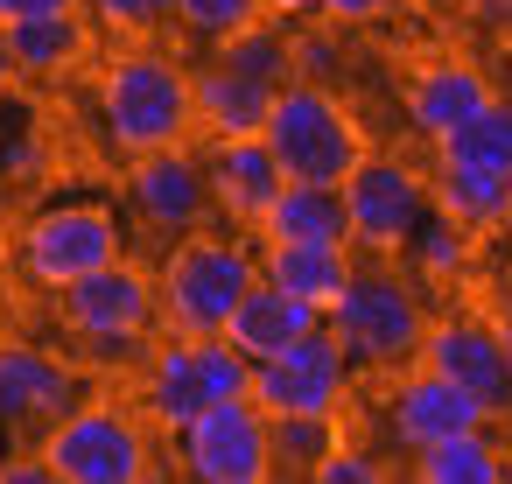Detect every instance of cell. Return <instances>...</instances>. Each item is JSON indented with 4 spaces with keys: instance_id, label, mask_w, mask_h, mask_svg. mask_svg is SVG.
<instances>
[{
    "instance_id": "cell-10",
    "label": "cell",
    "mask_w": 512,
    "mask_h": 484,
    "mask_svg": "<svg viewBox=\"0 0 512 484\" xmlns=\"http://www.w3.org/2000/svg\"><path fill=\"white\" fill-rule=\"evenodd\" d=\"M351 372H358L351 351L323 323V330H309L288 351H274V358L253 365V400L267 414H344L351 407Z\"/></svg>"
},
{
    "instance_id": "cell-42",
    "label": "cell",
    "mask_w": 512,
    "mask_h": 484,
    "mask_svg": "<svg viewBox=\"0 0 512 484\" xmlns=\"http://www.w3.org/2000/svg\"><path fill=\"white\" fill-rule=\"evenodd\" d=\"M8 15H15V0H0V22H8Z\"/></svg>"
},
{
    "instance_id": "cell-30",
    "label": "cell",
    "mask_w": 512,
    "mask_h": 484,
    "mask_svg": "<svg viewBox=\"0 0 512 484\" xmlns=\"http://www.w3.org/2000/svg\"><path fill=\"white\" fill-rule=\"evenodd\" d=\"M337 71H344V43H337V22H330V29H295V36H288V78L330 85Z\"/></svg>"
},
{
    "instance_id": "cell-26",
    "label": "cell",
    "mask_w": 512,
    "mask_h": 484,
    "mask_svg": "<svg viewBox=\"0 0 512 484\" xmlns=\"http://www.w3.org/2000/svg\"><path fill=\"white\" fill-rule=\"evenodd\" d=\"M407 260H414L421 281H463L470 260H477V232H463V225L442 218V211H428V218L414 225V239H407Z\"/></svg>"
},
{
    "instance_id": "cell-2",
    "label": "cell",
    "mask_w": 512,
    "mask_h": 484,
    "mask_svg": "<svg viewBox=\"0 0 512 484\" xmlns=\"http://www.w3.org/2000/svg\"><path fill=\"white\" fill-rule=\"evenodd\" d=\"M260 281V246L246 239H218V232H183L162 267H155V302H162V330L176 337H225L239 295Z\"/></svg>"
},
{
    "instance_id": "cell-11",
    "label": "cell",
    "mask_w": 512,
    "mask_h": 484,
    "mask_svg": "<svg viewBox=\"0 0 512 484\" xmlns=\"http://www.w3.org/2000/svg\"><path fill=\"white\" fill-rule=\"evenodd\" d=\"M127 211L162 232V239H183V232H204L211 225V176H204V155L190 148H155V155H134L127 162Z\"/></svg>"
},
{
    "instance_id": "cell-43",
    "label": "cell",
    "mask_w": 512,
    "mask_h": 484,
    "mask_svg": "<svg viewBox=\"0 0 512 484\" xmlns=\"http://www.w3.org/2000/svg\"><path fill=\"white\" fill-rule=\"evenodd\" d=\"M505 295H512V260H505Z\"/></svg>"
},
{
    "instance_id": "cell-38",
    "label": "cell",
    "mask_w": 512,
    "mask_h": 484,
    "mask_svg": "<svg viewBox=\"0 0 512 484\" xmlns=\"http://www.w3.org/2000/svg\"><path fill=\"white\" fill-rule=\"evenodd\" d=\"M15 85H22V78H15V64H8V43H0V99H8Z\"/></svg>"
},
{
    "instance_id": "cell-15",
    "label": "cell",
    "mask_w": 512,
    "mask_h": 484,
    "mask_svg": "<svg viewBox=\"0 0 512 484\" xmlns=\"http://www.w3.org/2000/svg\"><path fill=\"white\" fill-rule=\"evenodd\" d=\"M204 176H211V204H218V218L225 225H246V232H260V218H267V204L281 197V162H274V148L260 141V134H211V148H204Z\"/></svg>"
},
{
    "instance_id": "cell-17",
    "label": "cell",
    "mask_w": 512,
    "mask_h": 484,
    "mask_svg": "<svg viewBox=\"0 0 512 484\" xmlns=\"http://www.w3.org/2000/svg\"><path fill=\"white\" fill-rule=\"evenodd\" d=\"M498 92L484 85V71L477 64H463V57H435V64H421L414 78H407V127L435 148L449 127H463L470 113H484Z\"/></svg>"
},
{
    "instance_id": "cell-35",
    "label": "cell",
    "mask_w": 512,
    "mask_h": 484,
    "mask_svg": "<svg viewBox=\"0 0 512 484\" xmlns=\"http://www.w3.org/2000/svg\"><path fill=\"white\" fill-rule=\"evenodd\" d=\"M260 8H267L274 22H295V15H316V8H323V0H260Z\"/></svg>"
},
{
    "instance_id": "cell-27",
    "label": "cell",
    "mask_w": 512,
    "mask_h": 484,
    "mask_svg": "<svg viewBox=\"0 0 512 484\" xmlns=\"http://www.w3.org/2000/svg\"><path fill=\"white\" fill-rule=\"evenodd\" d=\"M274 421V470H316L337 442H344V428H337V414H267Z\"/></svg>"
},
{
    "instance_id": "cell-4",
    "label": "cell",
    "mask_w": 512,
    "mask_h": 484,
    "mask_svg": "<svg viewBox=\"0 0 512 484\" xmlns=\"http://www.w3.org/2000/svg\"><path fill=\"white\" fill-rule=\"evenodd\" d=\"M330 337L351 351V365H372V372H400L421 358V337H428V309L414 295V281H400L386 260L358 267L344 281V295L323 309Z\"/></svg>"
},
{
    "instance_id": "cell-3",
    "label": "cell",
    "mask_w": 512,
    "mask_h": 484,
    "mask_svg": "<svg viewBox=\"0 0 512 484\" xmlns=\"http://www.w3.org/2000/svg\"><path fill=\"white\" fill-rule=\"evenodd\" d=\"M260 141L274 148V162H281L288 183H344V176L372 155L358 113H351L330 85H309V78H288V85L274 92Z\"/></svg>"
},
{
    "instance_id": "cell-9",
    "label": "cell",
    "mask_w": 512,
    "mask_h": 484,
    "mask_svg": "<svg viewBox=\"0 0 512 484\" xmlns=\"http://www.w3.org/2000/svg\"><path fill=\"white\" fill-rule=\"evenodd\" d=\"M428 176L407 169L400 155H365L351 176H344V218H351V246L372 253V260H393L407 253L414 225L428 218Z\"/></svg>"
},
{
    "instance_id": "cell-14",
    "label": "cell",
    "mask_w": 512,
    "mask_h": 484,
    "mask_svg": "<svg viewBox=\"0 0 512 484\" xmlns=\"http://www.w3.org/2000/svg\"><path fill=\"white\" fill-rule=\"evenodd\" d=\"M491 414L456 386V379H442V372H428L421 358H414V372H400L393 379V393H386V428H393V442L414 456V449H428V442H449V435H463V428H484Z\"/></svg>"
},
{
    "instance_id": "cell-37",
    "label": "cell",
    "mask_w": 512,
    "mask_h": 484,
    "mask_svg": "<svg viewBox=\"0 0 512 484\" xmlns=\"http://www.w3.org/2000/svg\"><path fill=\"white\" fill-rule=\"evenodd\" d=\"M50 8H85V0H15V15H50Z\"/></svg>"
},
{
    "instance_id": "cell-8",
    "label": "cell",
    "mask_w": 512,
    "mask_h": 484,
    "mask_svg": "<svg viewBox=\"0 0 512 484\" xmlns=\"http://www.w3.org/2000/svg\"><path fill=\"white\" fill-rule=\"evenodd\" d=\"M57 323H64L78 344H92V351H134V344L162 323L155 274L113 260V267H99V274H85V281L57 288Z\"/></svg>"
},
{
    "instance_id": "cell-28",
    "label": "cell",
    "mask_w": 512,
    "mask_h": 484,
    "mask_svg": "<svg viewBox=\"0 0 512 484\" xmlns=\"http://www.w3.org/2000/svg\"><path fill=\"white\" fill-rule=\"evenodd\" d=\"M260 15H267L260 0H176L169 22H176L190 43H211V50H218V43H232L239 29H253Z\"/></svg>"
},
{
    "instance_id": "cell-24",
    "label": "cell",
    "mask_w": 512,
    "mask_h": 484,
    "mask_svg": "<svg viewBox=\"0 0 512 484\" xmlns=\"http://www.w3.org/2000/svg\"><path fill=\"white\" fill-rule=\"evenodd\" d=\"M414 477L421 484H505V449L484 428H463L449 442L414 449Z\"/></svg>"
},
{
    "instance_id": "cell-1",
    "label": "cell",
    "mask_w": 512,
    "mask_h": 484,
    "mask_svg": "<svg viewBox=\"0 0 512 484\" xmlns=\"http://www.w3.org/2000/svg\"><path fill=\"white\" fill-rule=\"evenodd\" d=\"M99 127L127 162L155 155V148H183L197 127L190 71L169 50H120L99 71Z\"/></svg>"
},
{
    "instance_id": "cell-18",
    "label": "cell",
    "mask_w": 512,
    "mask_h": 484,
    "mask_svg": "<svg viewBox=\"0 0 512 484\" xmlns=\"http://www.w3.org/2000/svg\"><path fill=\"white\" fill-rule=\"evenodd\" d=\"M204 407H211V386H204L197 337H176V330H169V337L148 351V365H141V414L176 435V428H190Z\"/></svg>"
},
{
    "instance_id": "cell-40",
    "label": "cell",
    "mask_w": 512,
    "mask_h": 484,
    "mask_svg": "<svg viewBox=\"0 0 512 484\" xmlns=\"http://www.w3.org/2000/svg\"><path fill=\"white\" fill-rule=\"evenodd\" d=\"M498 232H505V239H512V190H505V218H498Z\"/></svg>"
},
{
    "instance_id": "cell-12",
    "label": "cell",
    "mask_w": 512,
    "mask_h": 484,
    "mask_svg": "<svg viewBox=\"0 0 512 484\" xmlns=\"http://www.w3.org/2000/svg\"><path fill=\"white\" fill-rule=\"evenodd\" d=\"M421 365L428 372H442V379H456L491 421H505L512 414V358H505V344H498V330H491V316H428V337H421Z\"/></svg>"
},
{
    "instance_id": "cell-25",
    "label": "cell",
    "mask_w": 512,
    "mask_h": 484,
    "mask_svg": "<svg viewBox=\"0 0 512 484\" xmlns=\"http://www.w3.org/2000/svg\"><path fill=\"white\" fill-rule=\"evenodd\" d=\"M435 162H463V169H484V176L512 183V106L491 99L484 113H470L463 127H449L435 141Z\"/></svg>"
},
{
    "instance_id": "cell-33",
    "label": "cell",
    "mask_w": 512,
    "mask_h": 484,
    "mask_svg": "<svg viewBox=\"0 0 512 484\" xmlns=\"http://www.w3.org/2000/svg\"><path fill=\"white\" fill-rule=\"evenodd\" d=\"M393 8H400V0H323L316 15H330L337 29H365V22H386Z\"/></svg>"
},
{
    "instance_id": "cell-16",
    "label": "cell",
    "mask_w": 512,
    "mask_h": 484,
    "mask_svg": "<svg viewBox=\"0 0 512 484\" xmlns=\"http://www.w3.org/2000/svg\"><path fill=\"white\" fill-rule=\"evenodd\" d=\"M0 43H8L15 78L29 85H57L92 57V22L78 8H50V15H8L0 22Z\"/></svg>"
},
{
    "instance_id": "cell-41",
    "label": "cell",
    "mask_w": 512,
    "mask_h": 484,
    "mask_svg": "<svg viewBox=\"0 0 512 484\" xmlns=\"http://www.w3.org/2000/svg\"><path fill=\"white\" fill-rule=\"evenodd\" d=\"M0 309H8V267H0Z\"/></svg>"
},
{
    "instance_id": "cell-31",
    "label": "cell",
    "mask_w": 512,
    "mask_h": 484,
    "mask_svg": "<svg viewBox=\"0 0 512 484\" xmlns=\"http://www.w3.org/2000/svg\"><path fill=\"white\" fill-rule=\"evenodd\" d=\"M85 8L120 36H148V29H162L176 15V0H85Z\"/></svg>"
},
{
    "instance_id": "cell-7",
    "label": "cell",
    "mask_w": 512,
    "mask_h": 484,
    "mask_svg": "<svg viewBox=\"0 0 512 484\" xmlns=\"http://www.w3.org/2000/svg\"><path fill=\"white\" fill-rule=\"evenodd\" d=\"M183 477L197 484H267L274 477V421L253 393L211 400L190 428H176Z\"/></svg>"
},
{
    "instance_id": "cell-6",
    "label": "cell",
    "mask_w": 512,
    "mask_h": 484,
    "mask_svg": "<svg viewBox=\"0 0 512 484\" xmlns=\"http://www.w3.org/2000/svg\"><path fill=\"white\" fill-rule=\"evenodd\" d=\"M43 456H50L57 484H141L155 470L141 414H127L113 400H78L71 414H57L43 428Z\"/></svg>"
},
{
    "instance_id": "cell-36",
    "label": "cell",
    "mask_w": 512,
    "mask_h": 484,
    "mask_svg": "<svg viewBox=\"0 0 512 484\" xmlns=\"http://www.w3.org/2000/svg\"><path fill=\"white\" fill-rule=\"evenodd\" d=\"M491 330H498V344H505V358H512V295L491 302Z\"/></svg>"
},
{
    "instance_id": "cell-13",
    "label": "cell",
    "mask_w": 512,
    "mask_h": 484,
    "mask_svg": "<svg viewBox=\"0 0 512 484\" xmlns=\"http://www.w3.org/2000/svg\"><path fill=\"white\" fill-rule=\"evenodd\" d=\"M85 393L78 365L29 344V337H0V428H50L71 414Z\"/></svg>"
},
{
    "instance_id": "cell-39",
    "label": "cell",
    "mask_w": 512,
    "mask_h": 484,
    "mask_svg": "<svg viewBox=\"0 0 512 484\" xmlns=\"http://www.w3.org/2000/svg\"><path fill=\"white\" fill-rule=\"evenodd\" d=\"M484 8V22H512V0H477Z\"/></svg>"
},
{
    "instance_id": "cell-5",
    "label": "cell",
    "mask_w": 512,
    "mask_h": 484,
    "mask_svg": "<svg viewBox=\"0 0 512 484\" xmlns=\"http://www.w3.org/2000/svg\"><path fill=\"white\" fill-rule=\"evenodd\" d=\"M120 260V218L113 204H92V197H64V204H43L22 232H15V274L43 295L99 274Z\"/></svg>"
},
{
    "instance_id": "cell-22",
    "label": "cell",
    "mask_w": 512,
    "mask_h": 484,
    "mask_svg": "<svg viewBox=\"0 0 512 484\" xmlns=\"http://www.w3.org/2000/svg\"><path fill=\"white\" fill-rule=\"evenodd\" d=\"M253 239H337V246H351L344 183H281V197L267 204Z\"/></svg>"
},
{
    "instance_id": "cell-19",
    "label": "cell",
    "mask_w": 512,
    "mask_h": 484,
    "mask_svg": "<svg viewBox=\"0 0 512 484\" xmlns=\"http://www.w3.org/2000/svg\"><path fill=\"white\" fill-rule=\"evenodd\" d=\"M351 274H358V260L337 239H260V281H274L316 309H330Z\"/></svg>"
},
{
    "instance_id": "cell-29",
    "label": "cell",
    "mask_w": 512,
    "mask_h": 484,
    "mask_svg": "<svg viewBox=\"0 0 512 484\" xmlns=\"http://www.w3.org/2000/svg\"><path fill=\"white\" fill-rule=\"evenodd\" d=\"M218 57L232 71H253L267 85H288V29H274V15H260L253 29H239L232 43H218Z\"/></svg>"
},
{
    "instance_id": "cell-34",
    "label": "cell",
    "mask_w": 512,
    "mask_h": 484,
    "mask_svg": "<svg viewBox=\"0 0 512 484\" xmlns=\"http://www.w3.org/2000/svg\"><path fill=\"white\" fill-rule=\"evenodd\" d=\"M0 484H57V470H50L43 449L36 456H0Z\"/></svg>"
},
{
    "instance_id": "cell-21",
    "label": "cell",
    "mask_w": 512,
    "mask_h": 484,
    "mask_svg": "<svg viewBox=\"0 0 512 484\" xmlns=\"http://www.w3.org/2000/svg\"><path fill=\"white\" fill-rule=\"evenodd\" d=\"M274 92L281 85H267L253 71H232L225 57H211L204 71H190V99H197V127L204 134H260Z\"/></svg>"
},
{
    "instance_id": "cell-32",
    "label": "cell",
    "mask_w": 512,
    "mask_h": 484,
    "mask_svg": "<svg viewBox=\"0 0 512 484\" xmlns=\"http://www.w3.org/2000/svg\"><path fill=\"white\" fill-rule=\"evenodd\" d=\"M316 484H386V463L372 456V449H351V442H337L316 470H309Z\"/></svg>"
},
{
    "instance_id": "cell-20",
    "label": "cell",
    "mask_w": 512,
    "mask_h": 484,
    "mask_svg": "<svg viewBox=\"0 0 512 484\" xmlns=\"http://www.w3.org/2000/svg\"><path fill=\"white\" fill-rule=\"evenodd\" d=\"M309 330H323V309L302 302V295H288V288H274V281H253V288L239 295L232 323H225V337H232L253 365L274 358V351H288V344L309 337Z\"/></svg>"
},
{
    "instance_id": "cell-23",
    "label": "cell",
    "mask_w": 512,
    "mask_h": 484,
    "mask_svg": "<svg viewBox=\"0 0 512 484\" xmlns=\"http://www.w3.org/2000/svg\"><path fill=\"white\" fill-rule=\"evenodd\" d=\"M505 176H484V169H463V162H435L428 169V204L442 218H456L463 232H498L505 218Z\"/></svg>"
}]
</instances>
